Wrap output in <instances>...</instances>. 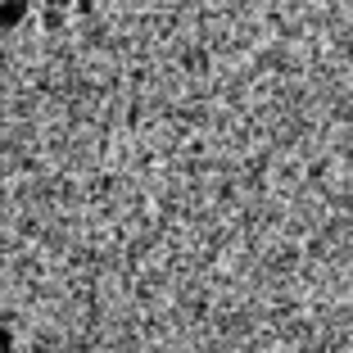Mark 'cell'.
Here are the masks:
<instances>
[{"mask_svg":"<svg viewBox=\"0 0 353 353\" xmlns=\"http://www.w3.org/2000/svg\"><path fill=\"white\" fill-rule=\"evenodd\" d=\"M95 10V0H77V14H91Z\"/></svg>","mask_w":353,"mask_h":353,"instance_id":"2","label":"cell"},{"mask_svg":"<svg viewBox=\"0 0 353 353\" xmlns=\"http://www.w3.org/2000/svg\"><path fill=\"white\" fill-rule=\"evenodd\" d=\"M28 10H32V0H0V32H14V28H23Z\"/></svg>","mask_w":353,"mask_h":353,"instance_id":"1","label":"cell"}]
</instances>
